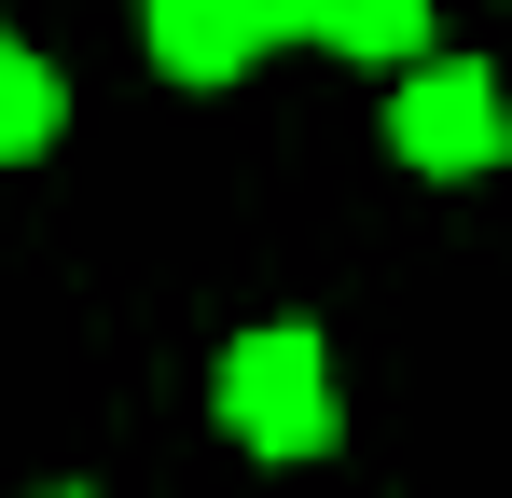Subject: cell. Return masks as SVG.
<instances>
[{
  "label": "cell",
  "mask_w": 512,
  "mask_h": 498,
  "mask_svg": "<svg viewBox=\"0 0 512 498\" xmlns=\"http://www.w3.org/2000/svg\"><path fill=\"white\" fill-rule=\"evenodd\" d=\"M208 429L263 457V471H305V457H333L346 443V388H333V346L305 319H250L222 332V360H208Z\"/></svg>",
  "instance_id": "cell-1"
},
{
  "label": "cell",
  "mask_w": 512,
  "mask_h": 498,
  "mask_svg": "<svg viewBox=\"0 0 512 498\" xmlns=\"http://www.w3.org/2000/svg\"><path fill=\"white\" fill-rule=\"evenodd\" d=\"M388 153L416 166V180H485L512 153V97L485 56H416V70H388Z\"/></svg>",
  "instance_id": "cell-2"
},
{
  "label": "cell",
  "mask_w": 512,
  "mask_h": 498,
  "mask_svg": "<svg viewBox=\"0 0 512 498\" xmlns=\"http://www.w3.org/2000/svg\"><path fill=\"white\" fill-rule=\"evenodd\" d=\"M139 42H153L167 83H236L250 56H277V28L250 0H139Z\"/></svg>",
  "instance_id": "cell-3"
},
{
  "label": "cell",
  "mask_w": 512,
  "mask_h": 498,
  "mask_svg": "<svg viewBox=\"0 0 512 498\" xmlns=\"http://www.w3.org/2000/svg\"><path fill=\"white\" fill-rule=\"evenodd\" d=\"M305 42L360 56V70H416L429 56V0H305Z\"/></svg>",
  "instance_id": "cell-4"
},
{
  "label": "cell",
  "mask_w": 512,
  "mask_h": 498,
  "mask_svg": "<svg viewBox=\"0 0 512 498\" xmlns=\"http://www.w3.org/2000/svg\"><path fill=\"white\" fill-rule=\"evenodd\" d=\"M56 125H70V83L42 70L28 42H0V166H28V153H56Z\"/></svg>",
  "instance_id": "cell-5"
},
{
  "label": "cell",
  "mask_w": 512,
  "mask_h": 498,
  "mask_svg": "<svg viewBox=\"0 0 512 498\" xmlns=\"http://www.w3.org/2000/svg\"><path fill=\"white\" fill-rule=\"evenodd\" d=\"M250 14H263V28H277V42H305V0H250Z\"/></svg>",
  "instance_id": "cell-6"
},
{
  "label": "cell",
  "mask_w": 512,
  "mask_h": 498,
  "mask_svg": "<svg viewBox=\"0 0 512 498\" xmlns=\"http://www.w3.org/2000/svg\"><path fill=\"white\" fill-rule=\"evenodd\" d=\"M28 498H97V485H28Z\"/></svg>",
  "instance_id": "cell-7"
},
{
  "label": "cell",
  "mask_w": 512,
  "mask_h": 498,
  "mask_svg": "<svg viewBox=\"0 0 512 498\" xmlns=\"http://www.w3.org/2000/svg\"><path fill=\"white\" fill-rule=\"evenodd\" d=\"M0 42H14V28H0Z\"/></svg>",
  "instance_id": "cell-8"
}]
</instances>
